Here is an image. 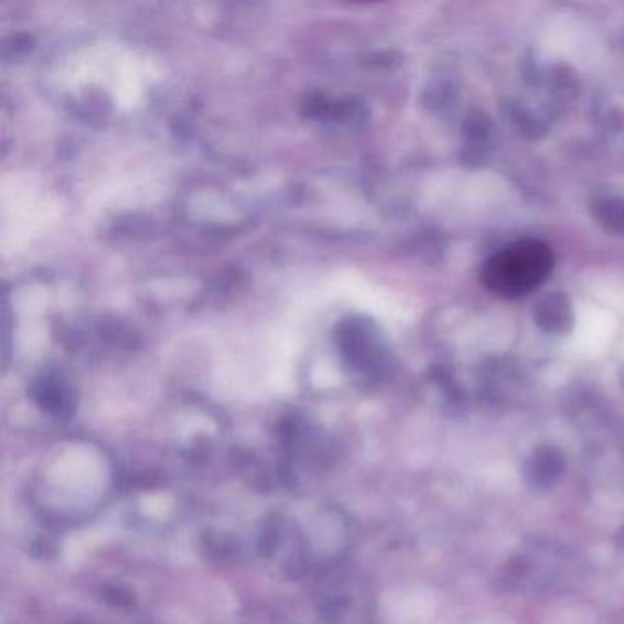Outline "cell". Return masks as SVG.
I'll use <instances>...</instances> for the list:
<instances>
[{"label":"cell","mask_w":624,"mask_h":624,"mask_svg":"<svg viewBox=\"0 0 624 624\" xmlns=\"http://www.w3.org/2000/svg\"><path fill=\"white\" fill-rule=\"evenodd\" d=\"M553 269V251L537 238H524L500 249L482 269L485 288L502 299L524 297L542 286Z\"/></svg>","instance_id":"1"},{"label":"cell","mask_w":624,"mask_h":624,"mask_svg":"<svg viewBox=\"0 0 624 624\" xmlns=\"http://www.w3.org/2000/svg\"><path fill=\"white\" fill-rule=\"evenodd\" d=\"M535 321L548 334H564L573 324V310L566 295L559 291L548 293L535 306Z\"/></svg>","instance_id":"2"},{"label":"cell","mask_w":624,"mask_h":624,"mask_svg":"<svg viewBox=\"0 0 624 624\" xmlns=\"http://www.w3.org/2000/svg\"><path fill=\"white\" fill-rule=\"evenodd\" d=\"M593 215L606 229L624 235V200L621 198H603L593 204Z\"/></svg>","instance_id":"3"}]
</instances>
